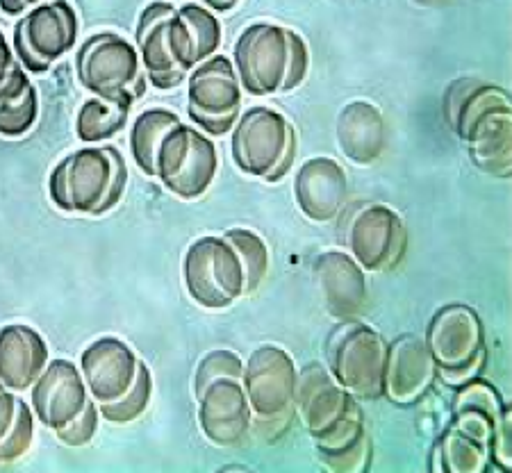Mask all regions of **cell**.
<instances>
[{"instance_id":"cell-9","label":"cell","mask_w":512,"mask_h":473,"mask_svg":"<svg viewBox=\"0 0 512 473\" xmlns=\"http://www.w3.org/2000/svg\"><path fill=\"white\" fill-rule=\"evenodd\" d=\"M330 376L358 401H378L385 389L387 342L358 319L340 321L326 339Z\"/></svg>"},{"instance_id":"cell-23","label":"cell","mask_w":512,"mask_h":473,"mask_svg":"<svg viewBox=\"0 0 512 473\" xmlns=\"http://www.w3.org/2000/svg\"><path fill=\"white\" fill-rule=\"evenodd\" d=\"M51 362L46 339L26 323L0 326V385L21 394Z\"/></svg>"},{"instance_id":"cell-35","label":"cell","mask_w":512,"mask_h":473,"mask_svg":"<svg viewBox=\"0 0 512 473\" xmlns=\"http://www.w3.org/2000/svg\"><path fill=\"white\" fill-rule=\"evenodd\" d=\"M19 66V60H16L14 48L10 46V41L0 32V85L10 78V73Z\"/></svg>"},{"instance_id":"cell-16","label":"cell","mask_w":512,"mask_h":473,"mask_svg":"<svg viewBox=\"0 0 512 473\" xmlns=\"http://www.w3.org/2000/svg\"><path fill=\"white\" fill-rule=\"evenodd\" d=\"M451 426L487 446L492 469H512V412L497 387L478 376L458 385Z\"/></svg>"},{"instance_id":"cell-6","label":"cell","mask_w":512,"mask_h":473,"mask_svg":"<svg viewBox=\"0 0 512 473\" xmlns=\"http://www.w3.org/2000/svg\"><path fill=\"white\" fill-rule=\"evenodd\" d=\"M296 364L285 348L258 346L244 362L242 385L253 412V428L264 442L274 444L294 421Z\"/></svg>"},{"instance_id":"cell-22","label":"cell","mask_w":512,"mask_h":473,"mask_svg":"<svg viewBox=\"0 0 512 473\" xmlns=\"http://www.w3.org/2000/svg\"><path fill=\"white\" fill-rule=\"evenodd\" d=\"M294 201L305 219L333 221L349 201V176L330 157H310L294 176Z\"/></svg>"},{"instance_id":"cell-12","label":"cell","mask_w":512,"mask_h":473,"mask_svg":"<svg viewBox=\"0 0 512 473\" xmlns=\"http://www.w3.org/2000/svg\"><path fill=\"white\" fill-rule=\"evenodd\" d=\"M183 280L189 298L203 310H228L246 296L242 255L226 235H205L187 248Z\"/></svg>"},{"instance_id":"cell-1","label":"cell","mask_w":512,"mask_h":473,"mask_svg":"<svg viewBox=\"0 0 512 473\" xmlns=\"http://www.w3.org/2000/svg\"><path fill=\"white\" fill-rule=\"evenodd\" d=\"M294 414L301 419L324 467L362 473L371 467V437L360 401L330 376L326 364L310 362L296 378Z\"/></svg>"},{"instance_id":"cell-18","label":"cell","mask_w":512,"mask_h":473,"mask_svg":"<svg viewBox=\"0 0 512 473\" xmlns=\"http://www.w3.org/2000/svg\"><path fill=\"white\" fill-rule=\"evenodd\" d=\"M89 389L80 367L71 360L55 358L39 373L30 387V408L35 419L48 430H60L71 423L89 403Z\"/></svg>"},{"instance_id":"cell-11","label":"cell","mask_w":512,"mask_h":473,"mask_svg":"<svg viewBox=\"0 0 512 473\" xmlns=\"http://www.w3.org/2000/svg\"><path fill=\"white\" fill-rule=\"evenodd\" d=\"M340 244L367 273H392L408 253L401 214L383 203H355L342 214Z\"/></svg>"},{"instance_id":"cell-14","label":"cell","mask_w":512,"mask_h":473,"mask_svg":"<svg viewBox=\"0 0 512 473\" xmlns=\"http://www.w3.org/2000/svg\"><path fill=\"white\" fill-rule=\"evenodd\" d=\"M78 28V14L69 0H46L30 7L12 32L16 60L28 73L41 76L73 51Z\"/></svg>"},{"instance_id":"cell-8","label":"cell","mask_w":512,"mask_h":473,"mask_svg":"<svg viewBox=\"0 0 512 473\" xmlns=\"http://www.w3.org/2000/svg\"><path fill=\"white\" fill-rule=\"evenodd\" d=\"M424 344L435 362L437 378L449 387L481 376L487 362L483 321L465 303L440 307L428 321Z\"/></svg>"},{"instance_id":"cell-32","label":"cell","mask_w":512,"mask_h":473,"mask_svg":"<svg viewBox=\"0 0 512 473\" xmlns=\"http://www.w3.org/2000/svg\"><path fill=\"white\" fill-rule=\"evenodd\" d=\"M32 442H35V412H32L30 403L21 401L12 430L0 442V467L19 462L23 455H28Z\"/></svg>"},{"instance_id":"cell-38","label":"cell","mask_w":512,"mask_h":473,"mask_svg":"<svg viewBox=\"0 0 512 473\" xmlns=\"http://www.w3.org/2000/svg\"><path fill=\"white\" fill-rule=\"evenodd\" d=\"M412 3L419 7H444V5H451L453 0H412Z\"/></svg>"},{"instance_id":"cell-29","label":"cell","mask_w":512,"mask_h":473,"mask_svg":"<svg viewBox=\"0 0 512 473\" xmlns=\"http://www.w3.org/2000/svg\"><path fill=\"white\" fill-rule=\"evenodd\" d=\"M224 235L237 246L242 255L244 273H246V296L255 294L269 273V248L262 242L258 232L249 228H230Z\"/></svg>"},{"instance_id":"cell-37","label":"cell","mask_w":512,"mask_h":473,"mask_svg":"<svg viewBox=\"0 0 512 473\" xmlns=\"http://www.w3.org/2000/svg\"><path fill=\"white\" fill-rule=\"evenodd\" d=\"M198 3L205 5V7H208V10H212V12L224 14V12L235 10V7H237L239 3H242V0H198Z\"/></svg>"},{"instance_id":"cell-5","label":"cell","mask_w":512,"mask_h":473,"mask_svg":"<svg viewBox=\"0 0 512 473\" xmlns=\"http://www.w3.org/2000/svg\"><path fill=\"white\" fill-rule=\"evenodd\" d=\"M135 48L146 80L160 91L180 87L189 71L201 64L192 32L169 0H153L139 14Z\"/></svg>"},{"instance_id":"cell-2","label":"cell","mask_w":512,"mask_h":473,"mask_svg":"<svg viewBox=\"0 0 512 473\" xmlns=\"http://www.w3.org/2000/svg\"><path fill=\"white\" fill-rule=\"evenodd\" d=\"M442 114L478 171L512 176V103L508 91L478 78H458L444 91Z\"/></svg>"},{"instance_id":"cell-33","label":"cell","mask_w":512,"mask_h":473,"mask_svg":"<svg viewBox=\"0 0 512 473\" xmlns=\"http://www.w3.org/2000/svg\"><path fill=\"white\" fill-rule=\"evenodd\" d=\"M98 423H101V410H98V403L94 401V398H89L85 410H82L71 423H66L64 428L55 430V437H57V442L64 446L82 448V446L92 444V439L98 433Z\"/></svg>"},{"instance_id":"cell-27","label":"cell","mask_w":512,"mask_h":473,"mask_svg":"<svg viewBox=\"0 0 512 473\" xmlns=\"http://www.w3.org/2000/svg\"><path fill=\"white\" fill-rule=\"evenodd\" d=\"M180 123V116L167 107H148L130 126V155L137 169L146 178H155V153L171 126Z\"/></svg>"},{"instance_id":"cell-36","label":"cell","mask_w":512,"mask_h":473,"mask_svg":"<svg viewBox=\"0 0 512 473\" xmlns=\"http://www.w3.org/2000/svg\"><path fill=\"white\" fill-rule=\"evenodd\" d=\"M39 3H46V0H0V12L19 19L21 14H26L30 7H35Z\"/></svg>"},{"instance_id":"cell-4","label":"cell","mask_w":512,"mask_h":473,"mask_svg":"<svg viewBox=\"0 0 512 473\" xmlns=\"http://www.w3.org/2000/svg\"><path fill=\"white\" fill-rule=\"evenodd\" d=\"M233 64L246 94H287L308 76L310 51L299 32L274 23H253L235 41Z\"/></svg>"},{"instance_id":"cell-20","label":"cell","mask_w":512,"mask_h":473,"mask_svg":"<svg viewBox=\"0 0 512 473\" xmlns=\"http://www.w3.org/2000/svg\"><path fill=\"white\" fill-rule=\"evenodd\" d=\"M137 353L119 337H98L80 355V373L98 405L114 403L130 392L139 371Z\"/></svg>"},{"instance_id":"cell-24","label":"cell","mask_w":512,"mask_h":473,"mask_svg":"<svg viewBox=\"0 0 512 473\" xmlns=\"http://www.w3.org/2000/svg\"><path fill=\"white\" fill-rule=\"evenodd\" d=\"M335 137L346 160L371 167L387 148V121L374 103L351 101L337 114Z\"/></svg>"},{"instance_id":"cell-15","label":"cell","mask_w":512,"mask_h":473,"mask_svg":"<svg viewBox=\"0 0 512 473\" xmlns=\"http://www.w3.org/2000/svg\"><path fill=\"white\" fill-rule=\"evenodd\" d=\"M244 89L235 64L226 55H212L187 76V116L208 137H224L242 114Z\"/></svg>"},{"instance_id":"cell-31","label":"cell","mask_w":512,"mask_h":473,"mask_svg":"<svg viewBox=\"0 0 512 473\" xmlns=\"http://www.w3.org/2000/svg\"><path fill=\"white\" fill-rule=\"evenodd\" d=\"M178 12L189 26V32H192L198 60L205 62L208 57L217 55L221 37H224V30H221V21L217 19V14L201 3H187L180 7Z\"/></svg>"},{"instance_id":"cell-10","label":"cell","mask_w":512,"mask_h":473,"mask_svg":"<svg viewBox=\"0 0 512 473\" xmlns=\"http://www.w3.org/2000/svg\"><path fill=\"white\" fill-rule=\"evenodd\" d=\"M78 82L92 96L135 105L146 94V76L135 44L119 32H96L76 53Z\"/></svg>"},{"instance_id":"cell-34","label":"cell","mask_w":512,"mask_h":473,"mask_svg":"<svg viewBox=\"0 0 512 473\" xmlns=\"http://www.w3.org/2000/svg\"><path fill=\"white\" fill-rule=\"evenodd\" d=\"M19 408H21L19 394L0 385V442H3L7 433L12 430L16 414H19Z\"/></svg>"},{"instance_id":"cell-28","label":"cell","mask_w":512,"mask_h":473,"mask_svg":"<svg viewBox=\"0 0 512 473\" xmlns=\"http://www.w3.org/2000/svg\"><path fill=\"white\" fill-rule=\"evenodd\" d=\"M132 103L107 101V98L92 96L82 103L76 116V135L85 144H105L123 132L128 126Z\"/></svg>"},{"instance_id":"cell-25","label":"cell","mask_w":512,"mask_h":473,"mask_svg":"<svg viewBox=\"0 0 512 473\" xmlns=\"http://www.w3.org/2000/svg\"><path fill=\"white\" fill-rule=\"evenodd\" d=\"M39 96L28 71L19 64L0 85V137L19 139L35 128Z\"/></svg>"},{"instance_id":"cell-19","label":"cell","mask_w":512,"mask_h":473,"mask_svg":"<svg viewBox=\"0 0 512 473\" xmlns=\"http://www.w3.org/2000/svg\"><path fill=\"white\" fill-rule=\"evenodd\" d=\"M365 269L344 251H326L312 262V280L326 312L337 321L360 319L369 307Z\"/></svg>"},{"instance_id":"cell-26","label":"cell","mask_w":512,"mask_h":473,"mask_svg":"<svg viewBox=\"0 0 512 473\" xmlns=\"http://www.w3.org/2000/svg\"><path fill=\"white\" fill-rule=\"evenodd\" d=\"M428 469L437 473H487L492 462L483 442L449 423V428L437 437Z\"/></svg>"},{"instance_id":"cell-13","label":"cell","mask_w":512,"mask_h":473,"mask_svg":"<svg viewBox=\"0 0 512 473\" xmlns=\"http://www.w3.org/2000/svg\"><path fill=\"white\" fill-rule=\"evenodd\" d=\"M219 173V151L196 126H171L155 153V178L180 201L201 198Z\"/></svg>"},{"instance_id":"cell-3","label":"cell","mask_w":512,"mask_h":473,"mask_svg":"<svg viewBox=\"0 0 512 473\" xmlns=\"http://www.w3.org/2000/svg\"><path fill=\"white\" fill-rule=\"evenodd\" d=\"M128 187V164L117 146H82L55 164L48 196L57 210L103 217L121 203Z\"/></svg>"},{"instance_id":"cell-21","label":"cell","mask_w":512,"mask_h":473,"mask_svg":"<svg viewBox=\"0 0 512 473\" xmlns=\"http://www.w3.org/2000/svg\"><path fill=\"white\" fill-rule=\"evenodd\" d=\"M437 383L435 362L424 339L417 335H401L387 344V367L383 396L394 405L410 408L431 392Z\"/></svg>"},{"instance_id":"cell-30","label":"cell","mask_w":512,"mask_h":473,"mask_svg":"<svg viewBox=\"0 0 512 473\" xmlns=\"http://www.w3.org/2000/svg\"><path fill=\"white\" fill-rule=\"evenodd\" d=\"M151 398H153V373L148 369L146 362H139L137 380L135 385L130 387V392L123 398H119V401L98 405V410H101V419L123 426V423H130L142 417V414L148 410V405H151Z\"/></svg>"},{"instance_id":"cell-7","label":"cell","mask_w":512,"mask_h":473,"mask_svg":"<svg viewBox=\"0 0 512 473\" xmlns=\"http://www.w3.org/2000/svg\"><path fill=\"white\" fill-rule=\"evenodd\" d=\"M230 153L235 167L264 182L283 180L299 151L296 128L271 107H249L230 130Z\"/></svg>"},{"instance_id":"cell-17","label":"cell","mask_w":512,"mask_h":473,"mask_svg":"<svg viewBox=\"0 0 512 473\" xmlns=\"http://www.w3.org/2000/svg\"><path fill=\"white\" fill-rule=\"evenodd\" d=\"M242 369L194 378L198 426L203 437L219 448L242 446L253 430V412L242 385Z\"/></svg>"}]
</instances>
